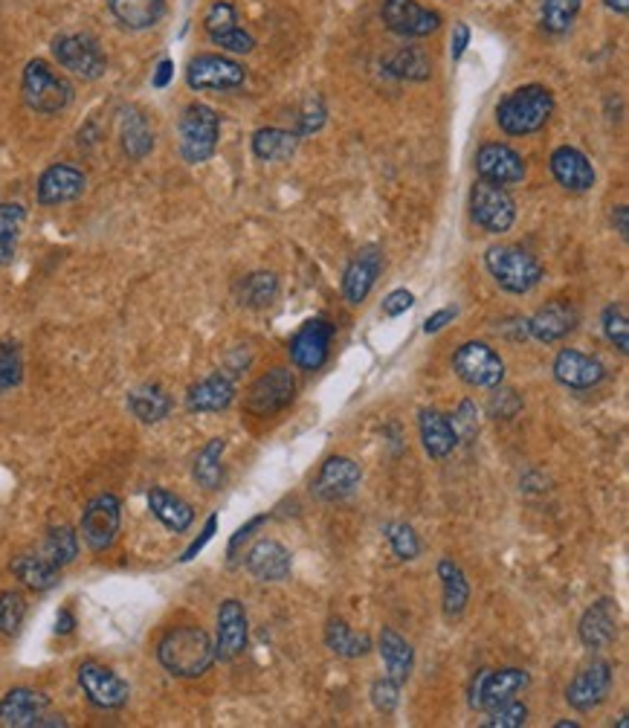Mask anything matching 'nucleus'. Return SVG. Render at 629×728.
Returning a JSON list of instances; mask_svg holds the SVG:
<instances>
[{"instance_id":"obj_1","label":"nucleus","mask_w":629,"mask_h":728,"mask_svg":"<svg viewBox=\"0 0 629 728\" xmlns=\"http://www.w3.org/2000/svg\"><path fill=\"white\" fill-rule=\"evenodd\" d=\"M158 658L177 679H201L215 665V644L203 627L184 624V627H172L160 639Z\"/></svg>"},{"instance_id":"obj_2","label":"nucleus","mask_w":629,"mask_h":728,"mask_svg":"<svg viewBox=\"0 0 629 728\" xmlns=\"http://www.w3.org/2000/svg\"><path fill=\"white\" fill-rule=\"evenodd\" d=\"M554 114V93L545 85H523L502 97L496 105V125L507 137L537 134Z\"/></svg>"},{"instance_id":"obj_3","label":"nucleus","mask_w":629,"mask_h":728,"mask_svg":"<svg viewBox=\"0 0 629 728\" xmlns=\"http://www.w3.org/2000/svg\"><path fill=\"white\" fill-rule=\"evenodd\" d=\"M485 267H488L490 279L514 297H523V293L533 290L542 279V264L528 250L516 244L488 247L485 250Z\"/></svg>"},{"instance_id":"obj_4","label":"nucleus","mask_w":629,"mask_h":728,"mask_svg":"<svg viewBox=\"0 0 629 728\" xmlns=\"http://www.w3.org/2000/svg\"><path fill=\"white\" fill-rule=\"evenodd\" d=\"M21 97L33 114L55 116L73 102V88L45 59H33L21 76Z\"/></svg>"},{"instance_id":"obj_5","label":"nucleus","mask_w":629,"mask_h":728,"mask_svg":"<svg viewBox=\"0 0 629 728\" xmlns=\"http://www.w3.org/2000/svg\"><path fill=\"white\" fill-rule=\"evenodd\" d=\"M177 134H180V158L186 163H206V160L218 151L221 140V116L215 108L203 105V102H192L184 108L180 123H177Z\"/></svg>"},{"instance_id":"obj_6","label":"nucleus","mask_w":629,"mask_h":728,"mask_svg":"<svg viewBox=\"0 0 629 728\" xmlns=\"http://www.w3.org/2000/svg\"><path fill=\"white\" fill-rule=\"evenodd\" d=\"M53 59L64 71L85 81H97L108 73V55L97 38L88 33H62L53 38Z\"/></svg>"},{"instance_id":"obj_7","label":"nucleus","mask_w":629,"mask_h":728,"mask_svg":"<svg viewBox=\"0 0 629 728\" xmlns=\"http://www.w3.org/2000/svg\"><path fill=\"white\" fill-rule=\"evenodd\" d=\"M453 372L473 389H499L505 380V363L488 342L470 340L453 354Z\"/></svg>"},{"instance_id":"obj_8","label":"nucleus","mask_w":629,"mask_h":728,"mask_svg":"<svg viewBox=\"0 0 629 728\" xmlns=\"http://www.w3.org/2000/svg\"><path fill=\"white\" fill-rule=\"evenodd\" d=\"M470 215L488 236H502L514 227L516 203L505 186L476 180L470 189Z\"/></svg>"},{"instance_id":"obj_9","label":"nucleus","mask_w":629,"mask_h":728,"mask_svg":"<svg viewBox=\"0 0 629 728\" xmlns=\"http://www.w3.org/2000/svg\"><path fill=\"white\" fill-rule=\"evenodd\" d=\"M119 526H123V505L116 500L114 493H99L93 500L85 505L81 511V540L93 549V552H105L116 543V535H119Z\"/></svg>"},{"instance_id":"obj_10","label":"nucleus","mask_w":629,"mask_h":728,"mask_svg":"<svg viewBox=\"0 0 629 728\" xmlns=\"http://www.w3.org/2000/svg\"><path fill=\"white\" fill-rule=\"evenodd\" d=\"M247 81V67L221 53L194 55L186 67V85L192 90H236Z\"/></svg>"},{"instance_id":"obj_11","label":"nucleus","mask_w":629,"mask_h":728,"mask_svg":"<svg viewBox=\"0 0 629 728\" xmlns=\"http://www.w3.org/2000/svg\"><path fill=\"white\" fill-rule=\"evenodd\" d=\"M297 398V378L290 369H271L264 372L262 378L253 380V387L247 389V410L259 418H271V415L288 410Z\"/></svg>"},{"instance_id":"obj_12","label":"nucleus","mask_w":629,"mask_h":728,"mask_svg":"<svg viewBox=\"0 0 629 728\" xmlns=\"http://www.w3.org/2000/svg\"><path fill=\"white\" fill-rule=\"evenodd\" d=\"M531 682V676L523 667H499V670H479L470 685V708L488 711L499 702L511 700L519 691H525Z\"/></svg>"},{"instance_id":"obj_13","label":"nucleus","mask_w":629,"mask_h":728,"mask_svg":"<svg viewBox=\"0 0 629 728\" xmlns=\"http://www.w3.org/2000/svg\"><path fill=\"white\" fill-rule=\"evenodd\" d=\"M360 482H363V470L354 459L331 456L319 467V474L311 482V491L323 502H345L357 493Z\"/></svg>"},{"instance_id":"obj_14","label":"nucleus","mask_w":629,"mask_h":728,"mask_svg":"<svg viewBox=\"0 0 629 728\" xmlns=\"http://www.w3.org/2000/svg\"><path fill=\"white\" fill-rule=\"evenodd\" d=\"M476 175L479 180H488V184L496 186H514L525 180V160L519 151H514L505 142H485L479 151H476Z\"/></svg>"},{"instance_id":"obj_15","label":"nucleus","mask_w":629,"mask_h":728,"mask_svg":"<svg viewBox=\"0 0 629 728\" xmlns=\"http://www.w3.org/2000/svg\"><path fill=\"white\" fill-rule=\"evenodd\" d=\"M380 18L389 33L401 38H427L441 27V15L424 10L418 0H386Z\"/></svg>"},{"instance_id":"obj_16","label":"nucleus","mask_w":629,"mask_h":728,"mask_svg":"<svg viewBox=\"0 0 629 728\" xmlns=\"http://www.w3.org/2000/svg\"><path fill=\"white\" fill-rule=\"evenodd\" d=\"M79 685L85 696H88L97 708L116 711L123 708L128 696H131V688L125 682L123 676H116L111 667L99 665V662H85L79 667Z\"/></svg>"},{"instance_id":"obj_17","label":"nucleus","mask_w":629,"mask_h":728,"mask_svg":"<svg viewBox=\"0 0 629 728\" xmlns=\"http://www.w3.org/2000/svg\"><path fill=\"white\" fill-rule=\"evenodd\" d=\"M250 641V622L241 601L227 598L218 606V636H215V662H236Z\"/></svg>"},{"instance_id":"obj_18","label":"nucleus","mask_w":629,"mask_h":728,"mask_svg":"<svg viewBox=\"0 0 629 728\" xmlns=\"http://www.w3.org/2000/svg\"><path fill=\"white\" fill-rule=\"evenodd\" d=\"M612 691V665L609 662H592V665H586L580 674L571 679V685L566 688V702L580 714H589L597 705L606 702Z\"/></svg>"},{"instance_id":"obj_19","label":"nucleus","mask_w":629,"mask_h":728,"mask_svg":"<svg viewBox=\"0 0 629 728\" xmlns=\"http://www.w3.org/2000/svg\"><path fill=\"white\" fill-rule=\"evenodd\" d=\"M334 340V325L325 323V319H311L293 334L290 340V360L293 366L305 372L323 369V363L328 360V351H331Z\"/></svg>"},{"instance_id":"obj_20","label":"nucleus","mask_w":629,"mask_h":728,"mask_svg":"<svg viewBox=\"0 0 629 728\" xmlns=\"http://www.w3.org/2000/svg\"><path fill=\"white\" fill-rule=\"evenodd\" d=\"M47 711H50V696L36 688H12L0 700V726L3 728H41Z\"/></svg>"},{"instance_id":"obj_21","label":"nucleus","mask_w":629,"mask_h":728,"mask_svg":"<svg viewBox=\"0 0 629 728\" xmlns=\"http://www.w3.org/2000/svg\"><path fill=\"white\" fill-rule=\"evenodd\" d=\"M85 186H88V177L81 168L71 166V163H53L38 177L36 198L41 206H62V203L81 198Z\"/></svg>"},{"instance_id":"obj_22","label":"nucleus","mask_w":629,"mask_h":728,"mask_svg":"<svg viewBox=\"0 0 629 728\" xmlns=\"http://www.w3.org/2000/svg\"><path fill=\"white\" fill-rule=\"evenodd\" d=\"M380 273H383V250H377V247L360 250L349 262L345 273H342V297H345V302L349 305H363L372 288L377 285V279H380Z\"/></svg>"},{"instance_id":"obj_23","label":"nucleus","mask_w":629,"mask_h":728,"mask_svg":"<svg viewBox=\"0 0 629 728\" xmlns=\"http://www.w3.org/2000/svg\"><path fill=\"white\" fill-rule=\"evenodd\" d=\"M244 566L259 583H281V580L290 578L293 554H290L288 545H281L279 540H259V543L244 554Z\"/></svg>"},{"instance_id":"obj_24","label":"nucleus","mask_w":629,"mask_h":728,"mask_svg":"<svg viewBox=\"0 0 629 728\" xmlns=\"http://www.w3.org/2000/svg\"><path fill=\"white\" fill-rule=\"evenodd\" d=\"M554 378L568 389H594L606 378V366L592 354L577 349H563L554 357Z\"/></svg>"},{"instance_id":"obj_25","label":"nucleus","mask_w":629,"mask_h":728,"mask_svg":"<svg viewBox=\"0 0 629 728\" xmlns=\"http://www.w3.org/2000/svg\"><path fill=\"white\" fill-rule=\"evenodd\" d=\"M577 636L589 650H606L618 639V606L609 598L594 601L577 622Z\"/></svg>"},{"instance_id":"obj_26","label":"nucleus","mask_w":629,"mask_h":728,"mask_svg":"<svg viewBox=\"0 0 629 728\" xmlns=\"http://www.w3.org/2000/svg\"><path fill=\"white\" fill-rule=\"evenodd\" d=\"M549 166L554 180H557L563 189H568V192H589L594 186V180H597L589 158H586L580 149H575V146H559V149H554Z\"/></svg>"},{"instance_id":"obj_27","label":"nucleus","mask_w":629,"mask_h":728,"mask_svg":"<svg viewBox=\"0 0 629 728\" xmlns=\"http://www.w3.org/2000/svg\"><path fill=\"white\" fill-rule=\"evenodd\" d=\"M236 401V384L224 375L215 372L210 378L198 380L189 392H186V410L189 413H224Z\"/></svg>"},{"instance_id":"obj_28","label":"nucleus","mask_w":629,"mask_h":728,"mask_svg":"<svg viewBox=\"0 0 629 728\" xmlns=\"http://www.w3.org/2000/svg\"><path fill=\"white\" fill-rule=\"evenodd\" d=\"M577 328V311L568 302H549L528 319V337L537 342H557Z\"/></svg>"},{"instance_id":"obj_29","label":"nucleus","mask_w":629,"mask_h":728,"mask_svg":"<svg viewBox=\"0 0 629 728\" xmlns=\"http://www.w3.org/2000/svg\"><path fill=\"white\" fill-rule=\"evenodd\" d=\"M418 432H420V444H424L429 459H446L455 448H458V439H455L450 415L438 413V410H420Z\"/></svg>"},{"instance_id":"obj_30","label":"nucleus","mask_w":629,"mask_h":728,"mask_svg":"<svg viewBox=\"0 0 629 728\" xmlns=\"http://www.w3.org/2000/svg\"><path fill=\"white\" fill-rule=\"evenodd\" d=\"M108 10L119 27L142 33L166 18V0H108Z\"/></svg>"},{"instance_id":"obj_31","label":"nucleus","mask_w":629,"mask_h":728,"mask_svg":"<svg viewBox=\"0 0 629 728\" xmlns=\"http://www.w3.org/2000/svg\"><path fill=\"white\" fill-rule=\"evenodd\" d=\"M149 509L158 517L163 528H168L172 535H184L194 523V509L186 500H180L177 493L166 491V488H151L149 491Z\"/></svg>"},{"instance_id":"obj_32","label":"nucleus","mask_w":629,"mask_h":728,"mask_svg":"<svg viewBox=\"0 0 629 728\" xmlns=\"http://www.w3.org/2000/svg\"><path fill=\"white\" fill-rule=\"evenodd\" d=\"M377 650H380V658L386 665V676H392L394 682L406 685L412 676V667H415V650L401 632H394L392 627H383L380 630V639H377Z\"/></svg>"},{"instance_id":"obj_33","label":"nucleus","mask_w":629,"mask_h":728,"mask_svg":"<svg viewBox=\"0 0 629 728\" xmlns=\"http://www.w3.org/2000/svg\"><path fill=\"white\" fill-rule=\"evenodd\" d=\"M119 142L128 160H146L154 149V131H151L149 120L140 108H125L119 116Z\"/></svg>"},{"instance_id":"obj_34","label":"nucleus","mask_w":629,"mask_h":728,"mask_svg":"<svg viewBox=\"0 0 629 728\" xmlns=\"http://www.w3.org/2000/svg\"><path fill=\"white\" fill-rule=\"evenodd\" d=\"M438 580L444 589V615L446 618H458L464 613V606L470 601V583L462 566L453 557H441L438 561Z\"/></svg>"},{"instance_id":"obj_35","label":"nucleus","mask_w":629,"mask_h":728,"mask_svg":"<svg viewBox=\"0 0 629 728\" xmlns=\"http://www.w3.org/2000/svg\"><path fill=\"white\" fill-rule=\"evenodd\" d=\"M128 410L137 422L160 424L172 413V396L158 384H142L128 396Z\"/></svg>"},{"instance_id":"obj_36","label":"nucleus","mask_w":629,"mask_h":728,"mask_svg":"<svg viewBox=\"0 0 629 728\" xmlns=\"http://www.w3.org/2000/svg\"><path fill=\"white\" fill-rule=\"evenodd\" d=\"M297 149L299 137L293 131H288V128L271 125V128H259L253 134V154L262 163H285V160L297 154Z\"/></svg>"},{"instance_id":"obj_37","label":"nucleus","mask_w":629,"mask_h":728,"mask_svg":"<svg viewBox=\"0 0 629 728\" xmlns=\"http://www.w3.org/2000/svg\"><path fill=\"white\" fill-rule=\"evenodd\" d=\"M59 566L53 561H47L45 554H21L12 561V575L24 583L27 589L36 592H47L59 583Z\"/></svg>"},{"instance_id":"obj_38","label":"nucleus","mask_w":629,"mask_h":728,"mask_svg":"<svg viewBox=\"0 0 629 728\" xmlns=\"http://www.w3.org/2000/svg\"><path fill=\"white\" fill-rule=\"evenodd\" d=\"M325 648L340 658H363L372 650V636L351 630L342 618H331L325 627Z\"/></svg>"},{"instance_id":"obj_39","label":"nucleus","mask_w":629,"mask_h":728,"mask_svg":"<svg viewBox=\"0 0 629 728\" xmlns=\"http://www.w3.org/2000/svg\"><path fill=\"white\" fill-rule=\"evenodd\" d=\"M383 64L392 76L406 81H427L429 76H432V62H429L427 50L415 45L398 47Z\"/></svg>"},{"instance_id":"obj_40","label":"nucleus","mask_w":629,"mask_h":728,"mask_svg":"<svg viewBox=\"0 0 629 728\" xmlns=\"http://www.w3.org/2000/svg\"><path fill=\"white\" fill-rule=\"evenodd\" d=\"M24 224H27V210L21 203H0V267L12 264V259L18 253Z\"/></svg>"},{"instance_id":"obj_41","label":"nucleus","mask_w":629,"mask_h":728,"mask_svg":"<svg viewBox=\"0 0 629 728\" xmlns=\"http://www.w3.org/2000/svg\"><path fill=\"white\" fill-rule=\"evenodd\" d=\"M224 450H227V439H212L210 444L194 456L192 476L203 491H218L221 482H224V465H221Z\"/></svg>"},{"instance_id":"obj_42","label":"nucleus","mask_w":629,"mask_h":728,"mask_svg":"<svg viewBox=\"0 0 629 728\" xmlns=\"http://www.w3.org/2000/svg\"><path fill=\"white\" fill-rule=\"evenodd\" d=\"M47 561H53L59 569L79 557V535L71 526H55L47 531L45 552Z\"/></svg>"},{"instance_id":"obj_43","label":"nucleus","mask_w":629,"mask_h":728,"mask_svg":"<svg viewBox=\"0 0 629 728\" xmlns=\"http://www.w3.org/2000/svg\"><path fill=\"white\" fill-rule=\"evenodd\" d=\"M580 7H583V0H542V29L563 36L580 15Z\"/></svg>"},{"instance_id":"obj_44","label":"nucleus","mask_w":629,"mask_h":728,"mask_svg":"<svg viewBox=\"0 0 629 728\" xmlns=\"http://www.w3.org/2000/svg\"><path fill=\"white\" fill-rule=\"evenodd\" d=\"M279 297V279L273 273H250L241 281V305L247 307H267L273 305V299Z\"/></svg>"},{"instance_id":"obj_45","label":"nucleus","mask_w":629,"mask_h":728,"mask_svg":"<svg viewBox=\"0 0 629 728\" xmlns=\"http://www.w3.org/2000/svg\"><path fill=\"white\" fill-rule=\"evenodd\" d=\"M528 723V705L519 700H505L485 711V719H479L481 728H523Z\"/></svg>"},{"instance_id":"obj_46","label":"nucleus","mask_w":629,"mask_h":728,"mask_svg":"<svg viewBox=\"0 0 629 728\" xmlns=\"http://www.w3.org/2000/svg\"><path fill=\"white\" fill-rule=\"evenodd\" d=\"M27 618V601L21 592H3L0 595V636L15 639Z\"/></svg>"},{"instance_id":"obj_47","label":"nucleus","mask_w":629,"mask_h":728,"mask_svg":"<svg viewBox=\"0 0 629 728\" xmlns=\"http://www.w3.org/2000/svg\"><path fill=\"white\" fill-rule=\"evenodd\" d=\"M603 323V334H606V340L620 351V354H627L629 351V319H627V307L624 305H606L601 316Z\"/></svg>"},{"instance_id":"obj_48","label":"nucleus","mask_w":629,"mask_h":728,"mask_svg":"<svg viewBox=\"0 0 629 728\" xmlns=\"http://www.w3.org/2000/svg\"><path fill=\"white\" fill-rule=\"evenodd\" d=\"M386 540L392 545L394 557H401V561H415L420 554V540L415 535V528L406 526V523H389L383 528Z\"/></svg>"},{"instance_id":"obj_49","label":"nucleus","mask_w":629,"mask_h":728,"mask_svg":"<svg viewBox=\"0 0 629 728\" xmlns=\"http://www.w3.org/2000/svg\"><path fill=\"white\" fill-rule=\"evenodd\" d=\"M238 27V12L236 7L229 3V0H215L206 15H203V29H206V36H221V33H227V29Z\"/></svg>"},{"instance_id":"obj_50","label":"nucleus","mask_w":629,"mask_h":728,"mask_svg":"<svg viewBox=\"0 0 629 728\" xmlns=\"http://www.w3.org/2000/svg\"><path fill=\"white\" fill-rule=\"evenodd\" d=\"M24 380V360H21V351L15 346H3L0 351V396L10 392V389L21 387Z\"/></svg>"},{"instance_id":"obj_51","label":"nucleus","mask_w":629,"mask_h":728,"mask_svg":"<svg viewBox=\"0 0 629 728\" xmlns=\"http://www.w3.org/2000/svg\"><path fill=\"white\" fill-rule=\"evenodd\" d=\"M455 430V439L464 441V444H473L476 436H479V406L473 404V401H462L455 415L450 418Z\"/></svg>"},{"instance_id":"obj_52","label":"nucleus","mask_w":629,"mask_h":728,"mask_svg":"<svg viewBox=\"0 0 629 728\" xmlns=\"http://www.w3.org/2000/svg\"><path fill=\"white\" fill-rule=\"evenodd\" d=\"M325 120H328L325 102L319 97H311L305 105H302V111H299L297 128H293V134H297L299 140H302V137H311V134H316L319 128H323Z\"/></svg>"},{"instance_id":"obj_53","label":"nucleus","mask_w":629,"mask_h":728,"mask_svg":"<svg viewBox=\"0 0 629 728\" xmlns=\"http://www.w3.org/2000/svg\"><path fill=\"white\" fill-rule=\"evenodd\" d=\"M372 705H375L377 714H392L398 705H401V682H394L392 676H383L372 685Z\"/></svg>"},{"instance_id":"obj_54","label":"nucleus","mask_w":629,"mask_h":728,"mask_svg":"<svg viewBox=\"0 0 629 728\" xmlns=\"http://www.w3.org/2000/svg\"><path fill=\"white\" fill-rule=\"evenodd\" d=\"M212 45H218L221 50H227V53L236 55H247L255 50V38L241 27H232L227 33H221V36H212Z\"/></svg>"},{"instance_id":"obj_55","label":"nucleus","mask_w":629,"mask_h":728,"mask_svg":"<svg viewBox=\"0 0 629 728\" xmlns=\"http://www.w3.org/2000/svg\"><path fill=\"white\" fill-rule=\"evenodd\" d=\"M215 531H218V514H212V517L206 519V526H203L201 537H194L192 545H189V549H186V552L180 554V561H184V563L194 561V557H198V554H201L203 549H206V543H210L212 537H215Z\"/></svg>"},{"instance_id":"obj_56","label":"nucleus","mask_w":629,"mask_h":728,"mask_svg":"<svg viewBox=\"0 0 629 728\" xmlns=\"http://www.w3.org/2000/svg\"><path fill=\"white\" fill-rule=\"evenodd\" d=\"M412 305H415V297H412V290L398 288L383 299V314L386 316H401V314H406Z\"/></svg>"},{"instance_id":"obj_57","label":"nucleus","mask_w":629,"mask_h":728,"mask_svg":"<svg viewBox=\"0 0 629 728\" xmlns=\"http://www.w3.org/2000/svg\"><path fill=\"white\" fill-rule=\"evenodd\" d=\"M264 523H267V514H259V517L247 519L244 526L238 528L236 535H232V540H229V549H227L229 557H236V552H238V549H241V543H247V540L253 537V531H259V528H262Z\"/></svg>"},{"instance_id":"obj_58","label":"nucleus","mask_w":629,"mask_h":728,"mask_svg":"<svg viewBox=\"0 0 629 728\" xmlns=\"http://www.w3.org/2000/svg\"><path fill=\"white\" fill-rule=\"evenodd\" d=\"M470 27L464 24V21H458L453 27V41H450V59H453V64H458L464 59V53H467V47H470Z\"/></svg>"},{"instance_id":"obj_59","label":"nucleus","mask_w":629,"mask_h":728,"mask_svg":"<svg viewBox=\"0 0 629 728\" xmlns=\"http://www.w3.org/2000/svg\"><path fill=\"white\" fill-rule=\"evenodd\" d=\"M455 314H458V311H455L453 305L438 307L436 314H429L427 319H424V334H438V331H441V328H444V325L453 323Z\"/></svg>"},{"instance_id":"obj_60","label":"nucleus","mask_w":629,"mask_h":728,"mask_svg":"<svg viewBox=\"0 0 629 728\" xmlns=\"http://www.w3.org/2000/svg\"><path fill=\"white\" fill-rule=\"evenodd\" d=\"M172 76H175V62L172 59H163V62L158 64V71H154V76H151V85L158 90L168 88V81H172Z\"/></svg>"},{"instance_id":"obj_61","label":"nucleus","mask_w":629,"mask_h":728,"mask_svg":"<svg viewBox=\"0 0 629 728\" xmlns=\"http://www.w3.org/2000/svg\"><path fill=\"white\" fill-rule=\"evenodd\" d=\"M73 630H76V615L64 606V610H59V615H55V636H71Z\"/></svg>"},{"instance_id":"obj_62","label":"nucleus","mask_w":629,"mask_h":728,"mask_svg":"<svg viewBox=\"0 0 629 728\" xmlns=\"http://www.w3.org/2000/svg\"><path fill=\"white\" fill-rule=\"evenodd\" d=\"M612 224H615V233H618L624 241L629 238V210L627 206H615L612 210Z\"/></svg>"},{"instance_id":"obj_63","label":"nucleus","mask_w":629,"mask_h":728,"mask_svg":"<svg viewBox=\"0 0 629 728\" xmlns=\"http://www.w3.org/2000/svg\"><path fill=\"white\" fill-rule=\"evenodd\" d=\"M606 3V10L615 12V15H627L629 12V0H603Z\"/></svg>"},{"instance_id":"obj_64","label":"nucleus","mask_w":629,"mask_h":728,"mask_svg":"<svg viewBox=\"0 0 629 728\" xmlns=\"http://www.w3.org/2000/svg\"><path fill=\"white\" fill-rule=\"evenodd\" d=\"M554 726H557V728H577V723H575V719H559V723H554Z\"/></svg>"}]
</instances>
